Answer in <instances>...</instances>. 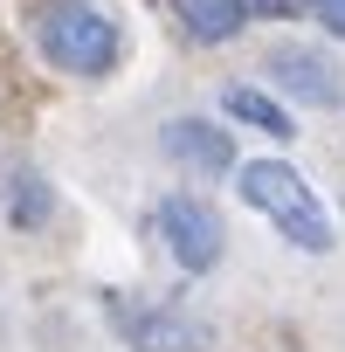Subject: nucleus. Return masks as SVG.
Returning <instances> with one entry per match:
<instances>
[{"label": "nucleus", "mask_w": 345, "mask_h": 352, "mask_svg": "<svg viewBox=\"0 0 345 352\" xmlns=\"http://www.w3.org/2000/svg\"><path fill=\"white\" fill-rule=\"evenodd\" d=\"M35 49L63 69V76H111L124 56V35L104 8L90 0H35Z\"/></svg>", "instance_id": "obj_1"}, {"label": "nucleus", "mask_w": 345, "mask_h": 352, "mask_svg": "<svg viewBox=\"0 0 345 352\" xmlns=\"http://www.w3.org/2000/svg\"><path fill=\"white\" fill-rule=\"evenodd\" d=\"M235 187H242V201H249L256 214L276 221V235H283L290 249H304V256H324V249H331V221H324V208H318V194L304 187L297 166H283V159H249V166H235Z\"/></svg>", "instance_id": "obj_2"}, {"label": "nucleus", "mask_w": 345, "mask_h": 352, "mask_svg": "<svg viewBox=\"0 0 345 352\" xmlns=\"http://www.w3.org/2000/svg\"><path fill=\"white\" fill-rule=\"evenodd\" d=\"M111 324L131 352H208L214 345V324L180 304H118L111 297Z\"/></svg>", "instance_id": "obj_3"}, {"label": "nucleus", "mask_w": 345, "mask_h": 352, "mask_svg": "<svg viewBox=\"0 0 345 352\" xmlns=\"http://www.w3.org/2000/svg\"><path fill=\"white\" fill-rule=\"evenodd\" d=\"M159 242L172 249V263H180L187 276L214 270V263H221V249H228L221 214H214L208 201H194V194H166V201H159Z\"/></svg>", "instance_id": "obj_4"}, {"label": "nucleus", "mask_w": 345, "mask_h": 352, "mask_svg": "<svg viewBox=\"0 0 345 352\" xmlns=\"http://www.w3.org/2000/svg\"><path fill=\"white\" fill-rule=\"evenodd\" d=\"M269 83L283 90V97H297V104H318V111H331L345 90H338V69L318 56V49H304V42H276L269 49Z\"/></svg>", "instance_id": "obj_5"}, {"label": "nucleus", "mask_w": 345, "mask_h": 352, "mask_svg": "<svg viewBox=\"0 0 345 352\" xmlns=\"http://www.w3.org/2000/svg\"><path fill=\"white\" fill-rule=\"evenodd\" d=\"M159 145H166V159H180L187 173H201V180L235 173V138H228L221 124H208V118H172V124L159 131Z\"/></svg>", "instance_id": "obj_6"}, {"label": "nucleus", "mask_w": 345, "mask_h": 352, "mask_svg": "<svg viewBox=\"0 0 345 352\" xmlns=\"http://www.w3.org/2000/svg\"><path fill=\"white\" fill-rule=\"evenodd\" d=\"M172 14H180V28H187L194 42H235L242 21H249L235 0H172Z\"/></svg>", "instance_id": "obj_7"}, {"label": "nucleus", "mask_w": 345, "mask_h": 352, "mask_svg": "<svg viewBox=\"0 0 345 352\" xmlns=\"http://www.w3.org/2000/svg\"><path fill=\"white\" fill-rule=\"evenodd\" d=\"M221 111H228L235 124H256L263 138H297V124H290V111H283L276 97H263V90H249V83H235V90L221 97Z\"/></svg>", "instance_id": "obj_8"}, {"label": "nucleus", "mask_w": 345, "mask_h": 352, "mask_svg": "<svg viewBox=\"0 0 345 352\" xmlns=\"http://www.w3.org/2000/svg\"><path fill=\"white\" fill-rule=\"evenodd\" d=\"M49 208H56V194L35 180V173H21V180L8 187V221H14V228H42V221H49Z\"/></svg>", "instance_id": "obj_9"}, {"label": "nucleus", "mask_w": 345, "mask_h": 352, "mask_svg": "<svg viewBox=\"0 0 345 352\" xmlns=\"http://www.w3.org/2000/svg\"><path fill=\"white\" fill-rule=\"evenodd\" d=\"M311 14H318V21H324V28L345 42V0H311Z\"/></svg>", "instance_id": "obj_10"}, {"label": "nucleus", "mask_w": 345, "mask_h": 352, "mask_svg": "<svg viewBox=\"0 0 345 352\" xmlns=\"http://www.w3.org/2000/svg\"><path fill=\"white\" fill-rule=\"evenodd\" d=\"M235 8H242V14L256 21V14H290V8H297V0H235Z\"/></svg>", "instance_id": "obj_11"}]
</instances>
